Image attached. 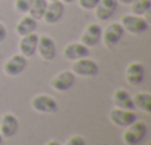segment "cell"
<instances>
[{"mask_svg": "<svg viewBox=\"0 0 151 145\" xmlns=\"http://www.w3.org/2000/svg\"><path fill=\"white\" fill-rule=\"evenodd\" d=\"M120 24H122L124 31H127L129 34H133V36L144 34L150 28V22L147 18L139 17V15H133V14L123 15L120 19Z\"/></svg>", "mask_w": 151, "mask_h": 145, "instance_id": "6da1fadb", "label": "cell"}, {"mask_svg": "<svg viewBox=\"0 0 151 145\" xmlns=\"http://www.w3.org/2000/svg\"><path fill=\"white\" fill-rule=\"evenodd\" d=\"M145 135H147V123L142 120H135L132 124L126 126L122 138L126 145H138L144 141Z\"/></svg>", "mask_w": 151, "mask_h": 145, "instance_id": "7a4b0ae2", "label": "cell"}, {"mask_svg": "<svg viewBox=\"0 0 151 145\" xmlns=\"http://www.w3.org/2000/svg\"><path fill=\"white\" fill-rule=\"evenodd\" d=\"M71 71L74 72V76H80V77H93L98 74L99 71V65L95 59L85 56L80 59L73 61V67Z\"/></svg>", "mask_w": 151, "mask_h": 145, "instance_id": "3957f363", "label": "cell"}, {"mask_svg": "<svg viewBox=\"0 0 151 145\" xmlns=\"http://www.w3.org/2000/svg\"><path fill=\"white\" fill-rule=\"evenodd\" d=\"M31 108L42 114H52V113L58 111V102L50 95L39 93L31 99Z\"/></svg>", "mask_w": 151, "mask_h": 145, "instance_id": "277c9868", "label": "cell"}, {"mask_svg": "<svg viewBox=\"0 0 151 145\" xmlns=\"http://www.w3.org/2000/svg\"><path fill=\"white\" fill-rule=\"evenodd\" d=\"M124 33L126 31L123 30L120 22H111L102 30V39L101 40H104V45L107 47H114L123 39Z\"/></svg>", "mask_w": 151, "mask_h": 145, "instance_id": "5b68a950", "label": "cell"}, {"mask_svg": "<svg viewBox=\"0 0 151 145\" xmlns=\"http://www.w3.org/2000/svg\"><path fill=\"white\" fill-rule=\"evenodd\" d=\"M36 53H39V56L43 61H53L56 58V43H55V40L47 34L39 36Z\"/></svg>", "mask_w": 151, "mask_h": 145, "instance_id": "8992f818", "label": "cell"}, {"mask_svg": "<svg viewBox=\"0 0 151 145\" xmlns=\"http://www.w3.org/2000/svg\"><path fill=\"white\" fill-rule=\"evenodd\" d=\"M145 77V65L139 61H132L127 64L124 71V79L130 86H139Z\"/></svg>", "mask_w": 151, "mask_h": 145, "instance_id": "52a82bcc", "label": "cell"}, {"mask_svg": "<svg viewBox=\"0 0 151 145\" xmlns=\"http://www.w3.org/2000/svg\"><path fill=\"white\" fill-rule=\"evenodd\" d=\"M27 68V58L21 53L12 55L5 64H3V72L9 77H17L21 72H24Z\"/></svg>", "mask_w": 151, "mask_h": 145, "instance_id": "ba28073f", "label": "cell"}, {"mask_svg": "<svg viewBox=\"0 0 151 145\" xmlns=\"http://www.w3.org/2000/svg\"><path fill=\"white\" fill-rule=\"evenodd\" d=\"M101 39H102V27L98 22H92L86 25V28L83 30L80 42L88 47H95L101 43Z\"/></svg>", "mask_w": 151, "mask_h": 145, "instance_id": "9c48e42d", "label": "cell"}, {"mask_svg": "<svg viewBox=\"0 0 151 145\" xmlns=\"http://www.w3.org/2000/svg\"><path fill=\"white\" fill-rule=\"evenodd\" d=\"M138 120V116L133 110H123V108H113L110 111V121L119 127H126Z\"/></svg>", "mask_w": 151, "mask_h": 145, "instance_id": "30bf717a", "label": "cell"}, {"mask_svg": "<svg viewBox=\"0 0 151 145\" xmlns=\"http://www.w3.org/2000/svg\"><path fill=\"white\" fill-rule=\"evenodd\" d=\"M74 82H76L74 72L65 70V71H61V72H58L56 76L52 77V80H50V88H52L53 90H56V92H67L68 89L73 88Z\"/></svg>", "mask_w": 151, "mask_h": 145, "instance_id": "8fae6325", "label": "cell"}, {"mask_svg": "<svg viewBox=\"0 0 151 145\" xmlns=\"http://www.w3.org/2000/svg\"><path fill=\"white\" fill-rule=\"evenodd\" d=\"M18 129H19V121L15 114L6 113L0 116V135L3 136V139H9L15 136Z\"/></svg>", "mask_w": 151, "mask_h": 145, "instance_id": "7c38bea8", "label": "cell"}, {"mask_svg": "<svg viewBox=\"0 0 151 145\" xmlns=\"http://www.w3.org/2000/svg\"><path fill=\"white\" fill-rule=\"evenodd\" d=\"M64 11H65V5L61 0H52V2H47V6H46V11H45V15L42 19H45V22L50 24V25L56 24L61 21Z\"/></svg>", "mask_w": 151, "mask_h": 145, "instance_id": "4fadbf2b", "label": "cell"}, {"mask_svg": "<svg viewBox=\"0 0 151 145\" xmlns=\"http://www.w3.org/2000/svg\"><path fill=\"white\" fill-rule=\"evenodd\" d=\"M64 58L68 61H76L91 55V47L85 46L82 42H71L64 47Z\"/></svg>", "mask_w": 151, "mask_h": 145, "instance_id": "5bb4252c", "label": "cell"}, {"mask_svg": "<svg viewBox=\"0 0 151 145\" xmlns=\"http://www.w3.org/2000/svg\"><path fill=\"white\" fill-rule=\"evenodd\" d=\"M117 0H99V3L96 5L95 11V17L98 21H108L114 17L116 11H117Z\"/></svg>", "mask_w": 151, "mask_h": 145, "instance_id": "9a60e30c", "label": "cell"}, {"mask_svg": "<svg viewBox=\"0 0 151 145\" xmlns=\"http://www.w3.org/2000/svg\"><path fill=\"white\" fill-rule=\"evenodd\" d=\"M37 42H39V34H36V33H30L27 36H22L19 43H18L19 53L24 55L25 58L34 56L37 52Z\"/></svg>", "mask_w": 151, "mask_h": 145, "instance_id": "2e32d148", "label": "cell"}, {"mask_svg": "<svg viewBox=\"0 0 151 145\" xmlns=\"http://www.w3.org/2000/svg\"><path fill=\"white\" fill-rule=\"evenodd\" d=\"M113 102L116 108H123V110H135V104L132 96L126 89H117L113 93Z\"/></svg>", "mask_w": 151, "mask_h": 145, "instance_id": "e0dca14e", "label": "cell"}, {"mask_svg": "<svg viewBox=\"0 0 151 145\" xmlns=\"http://www.w3.org/2000/svg\"><path fill=\"white\" fill-rule=\"evenodd\" d=\"M36 28H37V21H36L34 18H31L30 15L25 14V15L17 22V25H15V33H17L19 37H22V36H27V34H30V33H34Z\"/></svg>", "mask_w": 151, "mask_h": 145, "instance_id": "ac0fdd59", "label": "cell"}, {"mask_svg": "<svg viewBox=\"0 0 151 145\" xmlns=\"http://www.w3.org/2000/svg\"><path fill=\"white\" fill-rule=\"evenodd\" d=\"M135 108H139L144 113H151V95L148 92H138L132 96Z\"/></svg>", "mask_w": 151, "mask_h": 145, "instance_id": "d6986e66", "label": "cell"}, {"mask_svg": "<svg viewBox=\"0 0 151 145\" xmlns=\"http://www.w3.org/2000/svg\"><path fill=\"white\" fill-rule=\"evenodd\" d=\"M46 6H47V0H34L31 8L28 9L27 15H30L31 18H34L36 21H40L45 15V11H46Z\"/></svg>", "mask_w": 151, "mask_h": 145, "instance_id": "ffe728a7", "label": "cell"}, {"mask_svg": "<svg viewBox=\"0 0 151 145\" xmlns=\"http://www.w3.org/2000/svg\"><path fill=\"white\" fill-rule=\"evenodd\" d=\"M151 9V0H133L130 3V12L133 15L145 17Z\"/></svg>", "mask_w": 151, "mask_h": 145, "instance_id": "44dd1931", "label": "cell"}, {"mask_svg": "<svg viewBox=\"0 0 151 145\" xmlns=\"http://www.w3.org/2000/svg\"><path fill=\"white\" fill-rule=\"evenodd\" d=\"M33 2H34V0H15V3H14L15 11H17L18 14H24V15H25V14L28 12V9L31 8Z\"/></svg>", "mask_w": 151, "mask_h": 145, "instance_id": "7402d4cb", "label": "cell"}, {"mask_svg": "<svg viewBox=\"0 0 151 145\" xmlns=\"http://www.w3.org/2000/svg\"><path fill=\"white\" fill-rule=\"evenodd\" d=\"M77 3L79 8H82L83 11H93L99 3V0H77Z\"/></svg>", "mask_w": 151, "mask_h": 145, "instance_id": "603a6c76", "label": "cell"}, {"mask_svg": "<svg viewBox=\"0 0 151 145\" xmlns=\"http://www.w3.org/2000/svg\"><path fill=\"white\" fill-rule=\"evenodd\" d=\"M64 145H85V138L80 135H73L67 139Z\"/></svg>", "mask_w": 151, "mask_h": 145, "instance_id": "cb8c5ba5", "label": "cell"}, {"mask_svg": "<svg viewBox=\"0 0 151 145\" xmlns=\"http://www.w3.org/2000/svg\"><path fill=\"white\" fill-rule=\"evenodd\" d=\"M6 37H8V30H6L5 24L0 21V43H3L6 40Z\"/></svg>", "mask_w": 151, "mask_h": 145, "instance_id": "d4e9b609", "label": "cell"}, {"mask_svg": "<svg viewBox=\"0 0 151 145\" xmlns=\"http://www.w3.org/2000/svg\"><path fill=\"white\" fill-rule=\"evenodd\" d=\"M45 145H61V144H59V142H58L56 139H50V141H47V142H46Z\"/></svg>", "mask_w": 151, "mask_h": 145, "instance_id": "484cf974", "label": "cell"}, {"mask_svg": "<svg viewBox=\"0 0 151 145\" xmlns=\"http://www.w3.org/2000/svg\"><path fill=\"white\" fill-rule=\"evenodd\" d=\"M133 0H117V3H122V5H130Z\"/></svg>", "mask_w": 151, "mask_h": 145, "instance_id": "4316f807", "label": "cell"}, {"mask_svg": "<svg viewBox=\"0 0 151 145\" xmlns=\"http://www.w3.org/2000/svg\"><path fill=\"white\" fill-rule=\"evenodd\" d=\"M61 2H62L64 5H67V3H73V2H76V0H61Z\"/></svg>", "mask_w": 151, "mask_h": 145, "instance_id": "83f0119b", "label": "cell"}, {"mask_svg": "<svg viewBox=\"0 0 151 145\" xmlns=\"http://www.w3.org/2000/svg\"><path fill=\"white\" fill-rule=\"evenodd\" d=\"M2 142H3V136L0 135V145H2Z\"/></svg>", "mask_w": 151, "mask_h": 145, "instance_id": "f1b7e54d", "label": "cell"}, {"mask_svg": "<svg viewBox=\"0 0 151 145\" xmlns=\"http://www.w3.org/2000/svg\"><path fill=\"white\" fill-rule=\"evenodd\" d=\"M47 2H52V0H47Z\"/></svg>", "mask_w": 151, "mask_h": 145, "instance_id": "f546056e", "label": "cell"}]
</instances>
